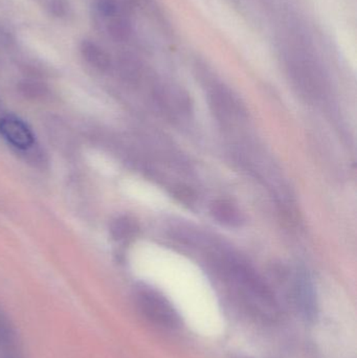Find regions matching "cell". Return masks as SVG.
Segmentation results:
<instances>
[{"mask_svg":"<svg viewBox=\"0 0 357 358\" xmlns=\"http://www.w3.org/2000/svg\"><path fill=\"white\" fill-rule=\"evenodd\" d=\"M81 52L85 60L92 66L101 69V71L108 69L109 64H110V58H109L108 54L98 44L89 41V40H84L81 44Z\"/></svg>","mask_w":357,"mask_h":358,"instance_id":"277c9868","label":"cell"},{"mask_svg":"<svg viewBox=\"0 0 357 358\" xmlns=\"http://www.w3.org/2000/svg\"><path fill=\"white\" fill-rule=\"evenodd\" d=\"M144 301L146 303L147 313L149 311L155 321L159 322L161 325L171 326V327L175 325L177 320L175 313L161 296L155 294H147Z\"/></svg>","mask_w":357,"mask_h":358,"instance_id":"3957f363","label":"cell"},{"mask_svg":"<svg viewBox=\"0 0 357 358\" xmlns=\"http://www.w3.org/2000/svg\"><path fill=\"white\" fill-rule=\"evenodd\" d=\"M138 224L133 220L129 218H119L113 223L112 231L113 237L115 239L123 240L127 238H131L136 235L138 231Z\"/></svg>","mask_w":357,"mask_h":358,"instance_id":"5b68a950","label":"cell"},{"mask_svg":"<svg viewBox=\"0 0 357 358\" xmlns=\"http://www.w3.org/2000/svg\"><path fill=\"white\" fill-rule=\"evenodd\" d=\"M210 212L215 220L226 227H239L245 222V216L238 206L228 200H216L211 204Z\"/></svg>","mask_w":357,"mask_h":358,"instance_id":"7a4b0ae2","label":"cell"},{"mask_svg":"<svg viewBox=\"0 0 357 358\" xmlns=\"http://www.w3.org/2000/svg\"><path fill=\"white\" fill-rule=\"evenodd\" d=\"M38 1L41 2L42 6H45V8L56 16H62L68 8L66 0H38Z\"/></svg>","mask_w":357,"mask_h":358,"instance_id":"8992f818","label":"cell"},{"mask_svg":"<svg viewBox=\"0 0 357 358\" xmlns=\"http://www.w3.org/2000/svg\"><path fill=\"white\" fill-rule=\"evenodd\" d=\"M0 134L13 146L18 149L29 148L34 144V136L24 122L8 115L0 121Z\"/></svg>","mask_w":357,"mask_h":358,"instance_id":"6da1fadb","label":"cell"}]
</instances>
